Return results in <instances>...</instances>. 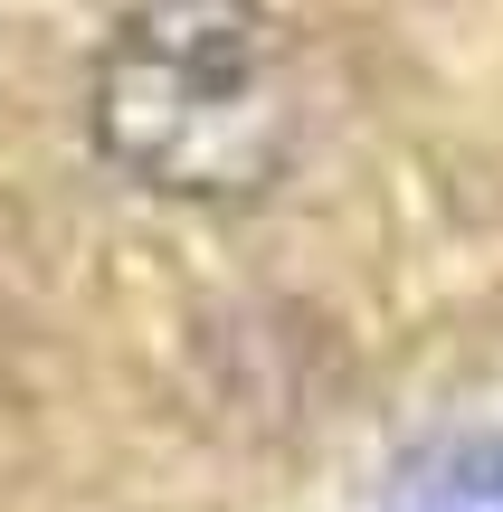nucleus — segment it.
I'll use <instances>...</instances> for the list:
<instances>
[{
	"mask_svg": "<svg viewBox=\"0 0 503 512\" xmlns=\"http://www.w3.org/2000/svg\"><path fill=\"white\" fill-rule=\"evenodd\" d=\"M295 67L257 0H152L95 67V143L171 200H247L295 152Z\"/></svg>",
	"mask_w": 503,
	"mask_h": 512,
	"instance_id": "1",
	"label": "nucleus"
},
{
	"mask_svg": "<svg viewBox=\"0 0 503 512\" xmlns=\"http://www.w3.org/2000/svg\"><path fill=\"white\" fill-rule=\"evenodd\" d=\"M390 512H503V446H447L399 484Z\"/></svg>",
	"mask_w": 503,
	"mask_h": 512,
	"instance_id": "2",
	"label": "nucleus"
}]
</instances>
